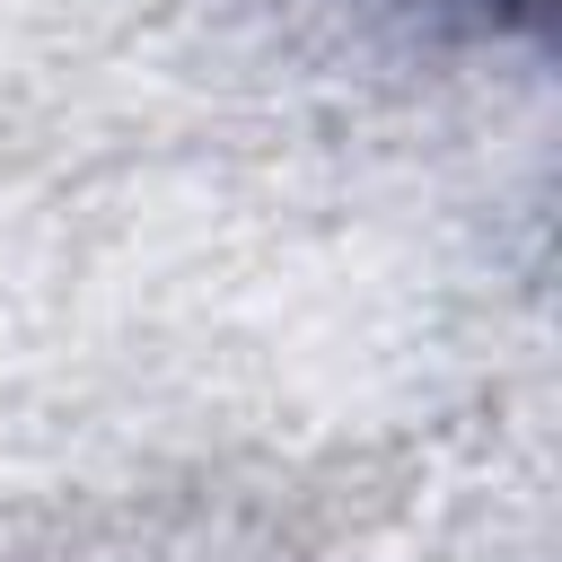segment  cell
Returning a JSON list of instances; mask_svg holds the SVG:
<instances>
[{"instance_id": "1", "label": "cell", "mask_w": 562, "mask_h": 562, "mask_svg": "<svg viewBox=\"0 0 562 562\" xmlns=\"http://www.w3.org/2000/svg\"><path fill=\"white\" fill-rule=\"evenodd\" d=\"M465 9H483V18H544V0H465Z\"/></svg>"}]
</instances>
